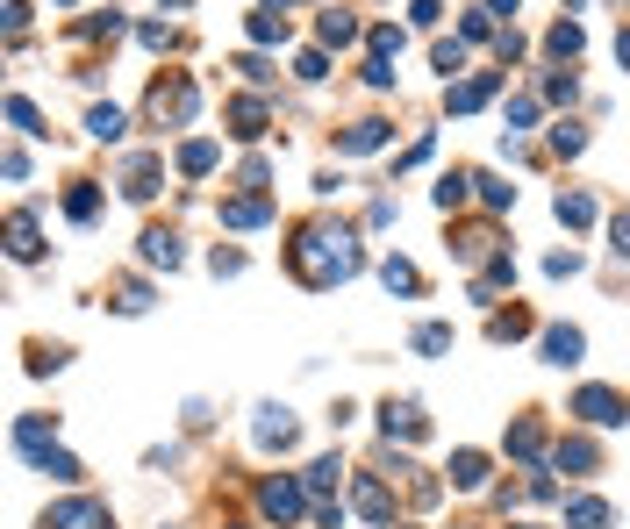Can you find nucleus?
Wrapping results in <instances>:
<instances>
[{"label":"nucleus","instance_id":"obj_5","mask_svg":"<svg viewBox=\"0 0 630 529\" xmlns=\"http://www.w3.org/2000/svg\"><path fill=\"white\" fill-rule=\"evenodd\" d=\"M43 529H107V508L101 501H65V508H51Z\"/></svg>","mask_w":630,"mask_h":529},{"label":"nucleus","instance_id":"obj_11","mask_svg":"<svg viewBox=\"0 0 630 529\" xmlns=\"http://www.w3.org/2000/svg\"><path fill=\"white\" fill-rule=\"evenodd\" d=\"M144 265H165V272H172V265H180V236H172V229H144Z\"/></svg>","mask_w":630,"mask_h":529},{"label":"nucleus","instance_id":"obj_26","mask_svg":"<svg viewBox=\"0 0 630 529\" xmlns=\"http://www.w3.org/2000/svg\"><path fill=\"white\" fill-rule=\"evenodd\" d=\"M229 122H236V136H258V129H265V107H258V101H236V107H229Z\"/></svg>","mask_w":630,"mask_h":529},{"label":"nucleus","instance_id":"obj_23","mask_svg":"<svg viewBox=\"0 0 630 529\" xmlns=\"http://www.w3.org/2000/svg\"><path fill=\"white\" fill-rule=\"evenodd\" d=\"M251 36H258V43H280V36H287V14L258 7V14H251Z\"/></svg>","mask_w":630,"mask_h":529},{"label":"nucleus","instance_id":"obj_13","mask_svg":"<svg viewBox=\"0 0 630 529\" xmlns=\"http://www.w3.org/2000/svg\"><path fill=\"white\" fill-rule=\"evenodd\" d=\"M258 443H265V451H273V443H280V451L294 443V423H287V408H258Z\"/></svg>","mask_w":630,"mask_h":529},{"label":"nucleus","instance_id":"obj_4","mask_svg":"<svg viewBox=\"0 0 630 529\" xmlns=\"http://www.w3.org/2000/svg\"><path fill=\"white\" fill-rule=\"evenodd\" d=\"M258 508H265L273 523L287 529V523H294V515H301V487H294V479H265V494H258Z\"/></svg>","mask_w":630,"mask_h":529},{"label":"nucleus","instance_id":"obj_24","mask_svg":"<svg viewBox=\"0 0 630 529\" xmlns=\"http://www.w3.org/2000/svg\"><path fill=\"white\" fill-rule=\"evenodd\" d=\"M7 236H14V243H7L14 258H36V222H29V214H14V222H7Z\"/></svg>","mask_w":630,"mask_h":529},{"label":"nucleus","instance_id":"obj_38","mask_svg":"<svg viewBox=\"0 0 630 529\" xmlns=\"http://www.w3.org/2000/svg\"><path fill=\"white\" fill-rule=\"evenodd\" d=\"M430 65H437V72H459V65H466V50H459V43H437V50H430Z\"/></svg>","mask_w":630,"mask_h":529},{"label":"nucleus","instance_id":"obj_34","mask_svg":"<svg viewBox=\"0 0 630 529\" xmlns=\"http://www.w3.org/2000/svg\"><path fill=\"white\" fill-rule=\"evenodd\" d=\"M7 122H14V129H29V136H43V129H36V122H43V114H36V107L22 101V94H14V101H7Z\"/></svg>","mask_w":630,"mask_h":529},{"label":"nucleus","instance_id":"obj_6","mask_svg":"<svg viewBox=\"0 0 630 529\" xmlns=\"http://www.w3.org/2000/svg\"><path fill=\"white\" fill-rule=\"evenodd\" d=\"M580 351H588V336H580V329H566V322H559V329H544V365H580Z\"/></svg>","mask_w":630,"mask_h":529},{"label":"nucleus","instance_id":"obj_32","mask_svg":"<svg viewBox=\"0 0 630 529\" xmlns=\"http://www.w3.org/2000/svg\"><path fill=\"white\" fill-rule=\"evenodd\" d=\"M351 36H358L351 14H322V43H351Z\"/></svg>","mask_w":630,"mask_h":529},{"label":"nucleus","instance_id":"obj_14","mask_svg":"<svg viewBox=\"0 0 630 529\" xmlns=\"http://www.w3.org/2000/svg\"><path fill=\"white\" fill-rule=\"evenodd\" d=\"M380 279H387V294H422V272L409 265V258H387V265H380Z\"/></svg>","mask_w":630,"mask_h":529},{"label":"nucleus","instance_id":"obj_39","mask_svg":"<svg viewBox=\"0 0 630 529\" xmlns=\"http://www.w3.org/2000/svg\"><path fill=\"white\" fill-rule=\"evenodd\" d=\"M544 272H551V279H573V272H580V258H573V251H551V258H544Z\"/></svg>","mask_w":630,"mask_h":529},{"label":"nucleus","instance_id":"obj_41","mask_svg":"<svg viewBox=\"0 0 630 529\" xmlns=\"http://www.w3.org/2000/svg\"><path fill=\"white\" fill-rule=\"evenodd\" d=\"M616 58H624V65H630V36H616Z\"/></svg>","mask_w":630,"mask_h":529},{"label":"nucleus","instance_id":"obj_31","mask_svg":"<svg viewBox=\"0 0 630 529\" xmlns=\"http://www.w3.org/2000/svg\"><path fill=\"white\" fill-rule=\"evenodd\" d=\"M87 129H94L101 143H115V136H122V114H115V107H94V114H87Z\"/></svg>","mask_w":630,"mask_h":529},{"label":"nucleus","instance_id":"obj_18","mask_svg":"<svg viewBox=\"0 0 630 529\" xmlns=\"http://www.w3.org/2000/svg\"><path fill=\"white\" fill-rule=\"evenodd\" d=\"M487 94H495V79H466V87H451V114H473Z\"/></svg>","mask_w":630,"mask_h":529},{"label":"nucleus","instance_id":"obj_28","mask_svg":"<svg viewBox=\"0 0 630 529\" xmlns=\"http://www.w3.org/2000/svg\"><path fill=\"white\" fill-rule=\"evenodd\" d=\"M94 208H101L94 187H72V194H65V214H72V222H94Z\"/></svg>","mask_w":630,"mask_h":529},{"label":"nucleus","instance_id":"obj_9","mask_svg":"<svg viewBox=\"0 0 630 529\" xmlns=\"http://www.w3.org/2000/svg\"><path fill=\"white\" fill-rule=\"evenodd\" d=\"M380 423H387V436H409V443H416V436H422V408H416V401H387Z\"/></svg>","mask_w":630,"mask_h":529},{"label":"nucleus","instance_id":"obj_17","mask_svg":"<svg viewBox=\"0 0 630 529\" xmlns=\"http://www.w3.org/2000/svg\"><path fill=\"white\" fill-rule=\"evenodd\" d=\"M208 165H215V143H208V136H194V143L180 150V172H187V179H201Z\"/></svg>","mask_w":630,"mask_h":529},{"label":"nucleus","instance_id":"obj_37","mask_svg":"<svg viewBox=\"0 0 630 529\" xmlns=\"http://www.w3.org/2000/svg\"><path fill=\"white\" fill-rule=\"evenodd\" d=\"M115 308H122V315H144V308H151V287H136V279H129V287H122V301H115Z\"/></svg>","mask_w":630,"mask_h":529},{"label":"nucleus","instance_id":"obj_2","mask_svg":"<svg viewBox=\"0 0 630 529\" xmlns=\"http://www.w3.org/2000/svg\"><path fill=\"white\" fill-rule=\"evenodd\" d=\"M573 415L595 423V429H616L624 423V394H616V387H580V394H573Z\"/></svg>","mask_w":630,"mask_h":529},{"label":"nucleus","instance_id":"obj_8","mask_svg":"<svg viewBox=\"0 0 630 529\" xmlns=\"http://www.w3.org/2000/svg\"><path fill=\"white\" fill-rule=\"evenodd\" d=\"M351 501H358V515H366V523H387V515H394V501H387V487H380L373 472L351 487Z\"/></svg>","mask_w":630,"mask_h":529},{"label":"nucleus","instance_id":"obj_20","mask_svg":"<svg viewBox=\"0 0 630 529\" xmlns=\"http://www.w3.org/2000/svg\"><path fill=\"white\" fill-rule=\"evenodd\" d=\"M387 143V122H358V129H344V150H380Z\"/></svg>","mask_w":630,"mask_h":529},{"label":"nucleus","instance_id":"obj_15","mask_svg":"<svg viewBox=\"0 0 630 529\" xmlns=\"http://www.w3.org/2000/svg\"><path fill=\"white\" fill-rule=\"evenodd\" d=\"M337 472H344L337 458H315V465H309V494H315V508H329V487H337Z\"/></svg>","mask_w":630,"mask_h":529},{"label":"nucleus","instance_id":"obj_30","mask_svg":"<svg viewBox=\"0 0 630 529\" xmlns=\"http://www.w3.org/2000/svg\"><path fill=\"white\" fill-rule=\"evenodd\" d=\"M466 187H473L466 172H444V179H437V208H459V201H466Z\"/></svg>","mask_w":630,"mask_h":529},{"label":"nucleus","instance_id":"obj_35","mask_svg":"<svg viewBox=\"0 0 630 529\" xmlns=\"http://www.w3.org/2000/svg\"><path fill=\"white\" fill-rule=\"evenodd\" d=\"M551 143H559V150H566V158H580V150H588V136H580V129H573V122H559V129H551Z\"/></svg>","mask_w":630,"mask_h":529},{"label":"nucleus","instance_id":"obj_43","mask_svg":"<svg viewBox=\"0 0 630 529\" xmlns=\"http://www.w3.org/2000/svg\"><path fill=\"white\" fill-rule=\"evenodd\" d=\"M516 529H537V523H516Z\"/></svg>","mask_w":630,"mask_h":529},{"label":"nucleus","instance_id":"obj_29","mask_svg":"<svg viewBox=\"0 0 630 529\" xmlns=\"http://www.w3.org/2000/svg\"><path fill=\"white\" fill-rule=\"evenodd\" d=\"M509 451H516V458H537V451H544V429H537V423H516Z\"/></svg>","mask_w":630,"mask_h":529},{"label":"nucleus","instance_id":"obj_21","mask_svg":"<svg viewBox=\"0 0 630 529\" xmlns=\"http://www.w3.org/2000/svg\"><path fill=\"white\" fill-rule=\"evenodd\" d=\"M559 465H573V472H595V443H588V436H566V443H559Z\"/></svg>","mask_w":630,"mask_h":529},{"label":"nucleus","instance_id":"obj_16","mask_svg":"<svg viewBox=\"0 0 630 529\" xmlns=\"http://www.w3.org/2000/svg\"><path fill=\"white\" fill-rule=\"evenodd\" d=\"M265 201H222V222H229V229H258V222H265Z\"/></svg>","mask_w":630,"mask_h":529},{"label":"nucleus","instance_id":"obj_12","mask_svg":"<svg viewBox=\"0 0 630 529\" xmlns=\"http://www.w3.org/2000/svg\"><path fill=\"white\" fill-rule=\"evenodd\" d=\"M451 487H459V494L487 487V458H480V451H459V458H451Z\"/></svg>","mask_w":630,"mask_h":529},{"label":"nucleus","instance_id":"obj_27","mask_svg":"<svg viewBox=\"0 0 630 529\" xmlns=\"http://www.w3.org/2000/svg\"><path fill=\"white\" fill-rule=\"evenodd\" d=\"M416 351H422V358L451 351V329H444V322H422V329H416Z\"/></svg>","mask_w":630,"mask_h":529},{"label":"nucleus","instance_id":"obj_33","mask_svg":"<svg viewBox=\"0 0 630 529\" xmlns=\"http://www.w3.org/2000/svg\"><path fill=\"white\" fill-rule=\"evenodd\" d=\"M573 50H580V22H559L551 29V58H573Z\"/></svg>","mask_w":630,"mask_h":529},{"label":"nucleus","instance_id":"obj_1","mask_svg":"<svg viewBox=\"0 0 630 529\" xmlns=\"http://www.w3.org/2000/svg\"><path fill=\"white\" fill-rule=\"evenodd\" d=\"M294 272H301L309 287L351 279V272H358V236H351V229H301V243H294Z\"/></svg>","mask_w":630,"mask_h":529},{"label":"nucleus","instance_id":"obj_22","mask_svg":"<svg viewBox=\"0 0 630 529\" xmlns=\"http://www.w3.org/2000/svg\"><path fill=\"white\" fill-rule=\"evenodd\" d=\"M487 336H495V343H509V336H530V315H523V308H509V315L487 322Z\"/></svg>","mask_w":630,"mask_h":529},{"label":"nucleus","instance_id":"obj_19","mask_svg":"<svg viewBox=\"0 0 630 529\" xmlns=\"http://www.w3.org/2000/svg\"><path fill=\"white\" fill-rule=\"evenodd\" d=\"M559 222H566V229H588V222H595V201H588V194H559Z\"/></svg>","mask_w":630,"mask_h":529},{"label":"nucleus","instance_id":"obj_3","mask_svg":"<svg viewBox=\"0 0 630 529\" xmlns=\"http://www.w3.org/2000/svg\"><path fill=\"white\" fill-rule=\"evenodd\" d=\"M194 107H201L194 79H172V87H158V94H151V114H158V122H172V129H187V122H194Z\"/></svg>","mask_w":630,"mask_h":529},{"label":"nucleus","instance_id":"obj_42","mask_svg":"<svg viewBox=\"0 0 630 529\" xmlns=\"http://www.w3.org/2000/svg\"><path fill=\"white\" fill-rule=\"evenodd\" d=\"M165 7H187V0H165Z\"/></svg>","mask_w":630,"mask_h":529},{"label":"nucleus","instance_id":"obj_40","mask_svg":"<svg viewBox=\"0 0 630 529\" xmlns=\"http://www.w3.org/2000/svg\"><path fill=\"white\" fill-rule=\"evenodd\" d=\"M609 243H616V258H630V214H616V222H609Z\"/></svg>","mask_w":630,"mask_h":529},{"label":"nucleus","instance_id":"obj_7","mask_svg":"<svg viewBox=\"0 0 630 529\" xmlns=\"http://www.w3.org/2000/svg\"><path fill=\"white\" fill-rule=\"evenodd\" d=\"M122 194H129V201H151V194H158V158H129V165H122Z\"/></svg>","mask_w":630,"mask_h":529},{"label":"nucleus","instance_id":"obj_10","mask_svg":"<svg viewBox=\"0 0 630 529\" xmlns=\"http://www.w3.org/2000/svg\"><path fill=\"white\" fill-rule=\"evenodd\" d=\"M566 523H573V529H609V501H595V494H573V501H566Z\"/></svg>","mask_w":630,"mask_h":529},{"label":"nucleus","instance_id":"obj_36","mask_svg":"<svg viewBox=\"0 0 630 529\" xmlns=\"http://www.w3.org/2000/svg\"><path fill=\"white\" fill-rule=\"evenodd\" d=\"M473 187H480L487 208H509V201H516V187H502V179H473Z\"/></svg>","mask_w":630,"mask_h":529},{"label":"nucleus","instance_id":"obj_25","mask_svg":"<svg viewBox=\"0 0 630 529\" xmlns=\"http://www.w3.org/2000/svg\"><path fill=\"white\" fill-rule=\"evenodd\" d=\"M36 465H43V472H51V479H65V487H72V479H79V465H72V458H65V451H51V443H43V451H36Z\"/></svg>","mask_w":630,"mask_h":529}]
</instances>
